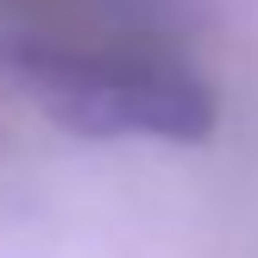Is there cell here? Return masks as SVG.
Wrapping results in <instances>:
<instances>
[{
	"instance_id": "obj_1",
	"label": "cell",
	"mask_w": 258,
	"mask_h": 258,
	"mask_svg": "<svg viewBox=\"0 0 258 258\" xmlns=\"http://www.w3.org/2000/svg\"><path fill=\"white\" fill-rule=\"evenodd\" d=\"M7 76L82 139H170L196 145L214 133V95L189 70L126 50L50 44V38H7L0 44Z\"/></svg>"
}]
</instances>
